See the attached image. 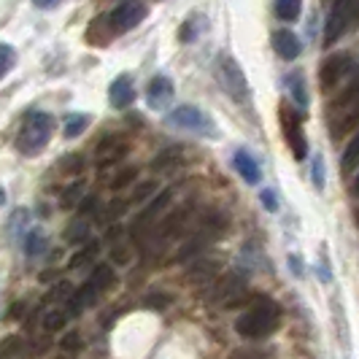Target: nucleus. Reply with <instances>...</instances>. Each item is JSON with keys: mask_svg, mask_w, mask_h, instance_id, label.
<instances>
[{"mask_svg": "<svg viewBox=\"0 0 359 359\" xmlns=\"http://www.w3.org/2000/svg\"><path fill=\"white\" fill-rule=\"evenodd\" d=\"M54 135V116L52 114H46V111H27L25 116H22V125H19V133H17V151L22 157H38L49 141H52Z\"/></svg>", "mask_w": 359, "mask_h": 359, "instance_id": "obj_1", "label": "nucleus"}, {"mask_svg": "<svg viewBox=\"0 0 359 359\" xmlns=\"http://www.w3.org/2000/svg\"><path fill=\"white\" fill-rule=\"evenodd\" d=\"M278 324H281V308L268 297H259L246 313L235 319V332L246 341H259V338L273 335Z\"/></svg>", "mask_w": 359, "mask_h": 359, "instance_id": "obj_2", "label": "nucleus"}, {"mask_svg": "<svg viewBox=\"0 0 359 359\" xmlns=\"http://www.w3.org/2000/svg\"><path fill=\"white\" fill-rule=\"evenodd\" d=\"M214 76L216 81H219V87L224 90L227 97H233L235 103H241V106H246L249 103V97H252V90H249V81H246V73L243 68L238 65V60H235L233 54H219L214 62Z\"/></svg>", "mask_w": 359, "mask_h": 359, "instance_id": "obj_3", "label": "nucleus"}, {"mask_svg": "<svg viewBox=\"0 0 359 359\" xmlns=\"http://www.w3.org/2000/svg\"><path fill=\"white\" fill-rule=\"evenodd\" d=\"M168 125L200 138H216V122L198 106H179L168 114Z\"/></svg>", "mask_w": 359, "mask_h": 359, "instance_id": "obj_4", "label": "nucleus"}, {"mask_svg": "<svg viewBox=\"0 0 359 359\" xmlns=\"http://www.w3.org/2000/svg\"><path fill=\"white\" fill-rule=\"evenodd\" d=\"M357 6L359 0H335V6L330 8V17L324 25V46L338 43L357 22Z\"/></svg>", "mask_w": 359, "mask_h": 359, "instance_id": "obj_5", "label": "nucleus"}, {"mask_svg": "<svg viewBox=\"0 0 359 359\" xmlns=\"http://www.w3.org/2000/svg\"><path fill=\"white\" fill-rule=\"evenodd\" d=\"M146 14H149L146 3H141V0H125V3H119L111 14H106V22L114 36H122V33L135 30L146 19Z\"/></svg>", "mask_w": 359, "mask_h": 359, "instance_id": "obj_6", "label": "nucleus"}, {"mask_svg": "<svg viewBox=\"0 0 359 359\" xmlns=\"http://www.w3.org/2000/svg\"><path fill=\"white\" fill-rule=\"evenodd\" d=\"M246 292V278L241 276V273H222V276H216L211 289H208V303H214V306H238V300H241V294Z\"/></svg>", "mask_w": 359, "mask_h": 359, "instance_id": "obj_7", "label": "nucleus"}, {"mask_svg": "<svg viewBox=\"0 0 359 359\" xmlns=\"http://www.w3.org/2000/svg\"><path fill=\"white\" fill-rule=\"evenodd\" d=\"M278 116H281V133H284V138H287V146H289V151H292V157H294V160H306L308 138H306L303 125H300L297 111L292 106H281Z\"/></svg>", "mask_w": 359, "mask_h": 359, "instance_id": "obj_8", "label": "nucleus"}, {"mask_svg": "<svg viewBox=\"0 0 359 359\" xmlns=\"http://www.w3.org/2000/svg\"><path fill=\"white\" fill-rule=\"evenodd\" d=\"M351 71H354V60H351V54H332V57H327L322 65V71H319L322 90L330 92L332 87H338Z\"/></svg>", "mask_w": 359, "mask_h": 359, "instance_id": "obj_9", "label": "nucleus"}, {"mask_svg": "<svg viewBox=\"0 0 359 359\" xmlns=\"http://www.w3.org/2000/svg\"><path fill=\"white\" fill-rule=\"evenodd\" d=\"M127 154H130V144L122 135H106V138L97 141L95 162H97V168H111V165L125 160Z\"/></svg>", "mask_w": 359, "mask_h": 359, "instance_id": "obj_10", "label": "nucleus"}, {"mask_svg": "<svg viewBox=\"0 0 359 359\" xmlns=\"http://www.w3.org/2000/svg\"><path fill=\"white\" fill-rule=\"evenodd\" d=\"M173 97H176L173 79L165 76V73H157V76L149 81V87H146V103H149V108H151V111H165V108L173 103Z\"/></svg>", "mask_w": 359, "mask_h": 359, "instance_id": "obj_11", "label": "nucleus"}, {"mask_svg": "<svg viewBox=\"0 0 359 359\" xmlns=\"http://www.w3.org/2000/svg\"><path fill=\"white\" fill-rule=\"evenodd\" d=\"M108 103L114 108H119V111L135 103V84H133V76L130 73H122V76H116L111 81V87H108Z\"/></svg>", "mask_w": 359, "mask_h": 359, "instance_id": "obj_12", "label": "nucleus"}, {"mask_svg": "<svg viewBox=\"0 0 359 359\" xmlns=\"http://www.w3.org/2000/svg\"><path fill=\"white\" fill-rule=\"evenodd\" d=\"M189 214H192V208H187V205H179V208L168 211V216L162 219L160 227H157V235H160L162 241L181 235L184 233V227H187V222H189Z\"/></svg>", "mask_w": 359, "mask_h": 359, "instance_id": "obj_13", "label": "nucleus"}, {"mask_svg": "<svg viewBox=\"0 0 359 359\" xmlns=\"http://www.w3.org/2000/svg\"><path fill=\"white\" fill-rule=\"evenodd\" d=\"M233 168L238 170V176L246 181L249 187H257L262 181V170H259V162L254 160L246 149H238L233 154Z\"/></svg>", "mask_w": 359, "mask_h": 359, "instance_id": "obj_14", "label": "nucleus"}, {"mask_svg": "<svg viewBox=\"0 0 359 359\" xmlns=\"http://www.w3.org/2000/svg\"><path fill=\"white\" fill-rule=\"evenodd\" d=\"M273 49H276V54H278L281 60L292 62V60L300 57L303 43H300L297 33H292V30H276V33H273Z\"/></svg>", "mask_w": 359, "mask_h": 359, "instance_id": "obj_15", "label": "nucleus"}, {"mask_svg": "<svg viewBox=\"0 0 359 359\" xmlns=\"http://www.w3.org/2000/svg\"><path fill=\"white\" fill-rule=\"evenodd\" d=\"M224 230H227V216L222 214V211H216V208L205 211V216L200 219V235H205L208 241L211 238H222Z\"/></svg>", "mask_w": 359, "mask_h": 359, "instance_id": "obj_16", "label": "nucleus"}, {"mask_svg": "<svg viewBox=\"0 0 359 359\" xmlns=\"http://www.w3.org/2000/svg\"><path fill=\"white\" fill-rule=\"evenodd\" d=\"M90 281L95 284V289H97L100 294H106V292H111V289L116 287L119 278H116V273H114L111 265H95V268H92Z\"/></svg>", "mask_w": 359, "mask_h": 359, "instance_id": "obj_17", "label": "nucleus"}, {"mask_svg": "<svg viewBox=\"0 0 359 359\" xmlns=\"http://www.w3.org/2000/svg\"><path fill=\"white\" fill-rule=\"evenodd\" d=\"M97 252H100V243L97 241H84V246L79 249V252L71 257V262H68V268L71 270H81V268H87V265H92L95 262V257H97Z\"/></svg>", "mask_w": 359, "mask_h": 359, "instance_id": "obj_18", "label": "nucleus"}, {"mask_svg": "<svg viewBox=\"0 0 359 359\" xmlns=\"http://www.w3.org/2000/svg\"><path fill=\"white\" fill-rule=\"evenodd\" d=\"M181 162H184V151H181L179 146H168L165 151H160L154 157L151 168L154 170H176V168H181Z\"/></svg>", "mask_w": 359, "mask_h": 359, "instance_id": "obj_19", "label": "nucleus"}, {"mask_svg": "<svg viewBox=\"0 0 359 359\" xmlns=\"http://www.w3.org/2000/svg\"><path fill=\"white\" fill-rule=\"evenodd\" d=\"M49 252V238L43 230H27V238H25V254L30 257V259H36V257H43V254Z\"/></svg>", "mask_w": 359, "mask_h": 359, "instance_id": "obj_20", "label": "nucleus"}, {"mask_svg": "<svg viewBox=\"0 0 359 359\" xmlns=\"http://www.w3.org/2000/svg\"><path fill=\"white\" fill-rule=\"evenodd\" d=\"M111 38H114V33H111V27H108L106 17H97L90 27H87V41H90L92 46H108Z\"/></svg>", "mask_w": 359, "mask_h": 359, "instance_id": "obj_21", "label": "nucleus"}, {"mask_svg": "<svg viewBox=\"0 0 359 359\" xmlns=\"http://www.w3.org/2000/svg\"><path fill=\"white\" fill-rule=\"evenodd\" d=\"M92 125L90 114H68L62 122V135L65 138H79L81 133H87V127Z\"/></svg>", "mask_w": 359, "mask_h": 359, "instance_id": "obj_22", "label": "nucleus"}, {"mask_svg": "<svg viewBox=\"0 0 359 359\" xmlns=\"http://www.w3.org/2000/svg\"><path fill=\"white\" fill-rule=\"evenodd\" d=\"M203 30H205V17H203V14H195V17H189L181 25L179 41L181 43H192V41H198Z\"/></svg>", "mask_w": 359, "mask_h": 359, "instance_id": "obj_23", "label": "nucleus"}, {"mask_svg": "<svg viewBox=\"0 0 359 359\" xmlns=\"http://www.w3.org/2000/svg\"><path fill=\"white\" fill-rule=\"evenodd\" d=\"M287 90L292 95V100L297 103L300 108L308 106V90H306V79L303 73H289L287 76Z\"/></svg>", "mask_w": 359, "mask_h": 359, "instance_id": "obj_24", "label": "nucleus"}, {"mask_svg": "<svg viewBox=\"0 0 359 359\" xmlns=\"http://www.w3.org/2000/svg\"><path fill=\"white\" fill-rule=\"evenodd\" d=\"M87 238H90V222H87V219H81V216H79V219H73L71 224L65 227V241L73 243V246H81Z\"/></svg>", "mask_w": 359, "mask_h": 359, "instance_id": "obj_25", "label": "nucleus"}, {"mask_svg": "<svg viewBox=\"0 0 359 359\" xmlns=\"http://www.w3.org/2000/svg\"><path fill=\"white\" fill-rule=\"evenodd\" d=\"M81 195H84V181H71V184L62 189V195H60V208L73 211V208L79 205Z\"/></svg>", "mask_w": 359, "mask_h": 359, "instance_id": "obj_26", "label": "nucleus"}, {"mask_svg": "<svg viewBox=\"0 0 359 359\" xmlns=\"http://www.w3.org/2000/svg\"><path fill=\"white\" fill-rule=\"evenodd\" d=\"M219 262H211L208 257H203V254H198L195 257V262L189 265V273H192V278H211V276H216L219 273Z\"/></svg>", "mask_w": 359, "mask_h": 359, "instance_id": "obj_27", "label": "nucleus"}, {"mask_svg": "<svg viewBox=\"0 0 359 359\" xmlns=\"http://www.w3.org/2000/svg\"><path fill=\"white\" fill-rule=\"evenodd\" d=\"M300 11H303V0H276V14L284 22L300 19Z\"/></svg>", "mask_w": 359, "mask_h": 359, "instance_id": "obj_28", "label": "nucleus"}, {"mask_svg": "<svg viewBox=\"0 0 359 359\" xmlns=\"http://www.w3.org/2000/svg\"><path fill=\"white\" fill-rule=\"evenodd\" d=\"M135 181H138V168H119L116 176L111 179V189L114 192H122L127 187H133Z\"/></svg>", "mask_w": 359, "mask_h": 359, "instance_id": "obj_29", "label": "nucleus"}, {"mask_svg": "<svg viewBox=\"0 0 359 359\" xmlns=\"http://www.w3.org/2000/svg\"><path fill=\"white\" fill-rule=\"evenodd\" d=\"M357 157H359V138H351L341 157V168L346 176H351V173L357 170Z\"/></svg>", "mask_w": 359, "mask_h": 359, "instance_id": "obj_30", "label": "nucleus"}, {"mask_svg": "<svg viewBox=\"0 0 359 359\" xmlns=\"http://www.w3.org/2000/svg\"><path fill=\"white\" fill-rule=\"evenodd\" d=\"M157 195V181H141V184H135V189H133V195H130V203H135V205H141L146 200H151Z\"/></svg>", "mask_w": 359, "mask_h": 359, "instance_id": "obj_31", "label": "nucleus"}, {"mask_svg": "<svg viewBox=\"0 0 359 359\" xmlns=\"http://www.w3.org/2000/svg\"><path fill=\"white\" fill-rule=\"evenodd\" d=\"M68 319H71V316H68L65 311L54 308V311H49V313H43V322L41 324H43V330H46V332H60V330L68 324Z\"/></svg>", "mask_w": 359, "mask_h": 359, "instance_id": "obj_32", "label": "nucleus"}, {"mask_svg": "<svg viewBox=\"0 0 359 359\" xmlns=\"http://www.w3.org/2000/svg\"><path fill=\"white\" fill-rule=\"evenodd\" d=\"M19 354H27L25 341L19 335H8L0 341V357H19Z\"/></svg>", "mask_w": 359, "mask_h": 359, "instance_id": "obj_33", "label": "nucleus"}, {"mask_svg": "<svg viewBox=\"0 0 359 359\" xmlns=\"http://www.w3.org/2000/svg\"><path fill=\"white\" fill-rule=\"evenodd\" d=\"M14 65H17V52H14V46L0 43V81L14 71Z\"/></svg>", "mask_w": 359, "mask_h": 359, "instance_id": "obj_34", "label": "nucleus"}, {"mask_svg": "<svg viewBox=\"0 0 359 359\" xmlns=\"http://www.w3.org/2000/svg\"><path fill=\"white\" fill-rule=\"evenodd\" d=\"M57 170H62V173H81L84 170V157L81 154H65L62 160L57 162Z\"/></svg>", "mask_w": 359, "mask_h": 359, "instance_id": "obj_35", "label": "nucleus"}, {"mask_svg": "<svg viewBox=\"0 0 359 359\" xmlns=\"http://www.w3.org/2000/svg\"><path fill=\"white\" fill-rule=\"evenodd\" d=\"M71 292H73L71 281H60V284H54V287L49 289L46 300H49V303H65V300L71 297Z\"/></svg>", "mask_w": 359, "mask_h": 359, "instance_id": "obj_36", "label": "nucleus"}, {"mask_svg": "<svg viewBox=\"0 0 359 359\" xmlns=\"http://www.w3.org/2000/svg\"><path fill=\"white\" fill-rule=\"evenodd\" d=\"M125 211H127V203H125V200H122V198H114L106 205V211H103V219H106V222H116L119 216H125Z\"/></svg>", "mask_w": 359, "mask_h": 359, "instance_id": "obj_37", "label": "nucleus"}, {"mask_svg": "<svg viewBox=\"0 0 359 359\" xmlns=\"http://www.w3.org/2000/svg\"><path fill=\"white\" fill-rule=\"evenodd\" d=\"M81 346H84V341H81V335H79V332H65V338L60 341V348H62V351H68V354L81 351Z\"/></svg>", "mask_w": 359, "mask_h": 359, "instance_id": "obj_38", "label": "nucleus"}, {"mask_svg": "<svg viewBox=\"0 0 359 359\" xmlns=\"http://www.w3.org/2000/svg\"><path fill=\"white\" fill-rule=\"evenodd\" d=\"M165 306H170V294H162V292H154L144 300V308H151V311H160Z\"/></svg>", "mask_w": 359, "mask_h": 359, "instance_id": "obj_39", "label": "nucleus"}, {"mask_svg": "<svg viewBox=\"0 0 359 359\" xmlns=\"http://www.w3.org/2000/svg\"><path fill=\"white\" fill-rule=\"evenodd\" d=\"M79 214L81 216H92L95 214V208H97V198L95 195H81V200H79Z\"/></svg>", "mask_w": 359, "mask_h": 359, "instance_id": "obj_40", "label": "nucleus"}, {"mask_svg": "<svg viewBox=\"0 0 359 359\" xmlns=\"http://www.w3.org/2000/svg\"><path fill=\"white\" fill-rule=\"evenodd\" d=\"M313 184H316V189H324V160L322 157L313 160Z\"/></svg>", "mask_w": 359, "mask_h": 359, "instance_id": "obj_41", "label": "nucleus"}, {"mask_svg": "<svg viewBox=\"0 0 359 359\" xmlns=\"http://www.w3.org/2000/svg\"><path fill=\"white\" fill-rule=\"evenodd\" d=\"M262 203H265V208H268L270 214L278 211V200H276V195H273V189H265V192H262Z\"/></svg>", "mask_w": 359, "mask_h": 359, "instance_id": "obj_42", "label": "nucleus"}, {"mask_svg": "<svg viewBox=\"0 0 359 359\" xmlns=\"http://www.w3.org/2000/svg\"><path fill=\"white\" fill-rule=\"evenodd\" d=\"M25 311H27V303H25V300H22V303H14L11 311H8V319H11V322H17V319L25 316Z\"/></svg>", "mask_w": 359, "mask_h": 359, "instance_id": "obj_43", "label": "nucleus"}, {"mask_svg": "<svg viewBox=\"0 0 359 359\" xmlns=\"http://www.w3.org/2000/svg\"><path fill=\"white\" fill-rule=\"evenodd\" d=\"M114 262L127 265V262H130V252H127V249H122V246H114Z\"/></svg>", "mask_w": 359, "mask_h": 359, "instance_id": "obj_44", "label": "nucleus"}, {"mask_svg": "<svg viewBox=\"0 0 359 359\" xmlns=\"http://www.w3.org/2000/svg\"><path fill=\"white\" fill-rule=\"evenodd\" d=\"M62 0H33V6L36 8H43V11H49V8H54V6H60Z\"/></svg>", "mask_w": 359, "mask_h": 359, "instance_id": "obj_45", "label": "nucleus"}, {"mask_svg": "<svg viewBox=\"0 0 359 359\" xmlns=\"http://www.w3.org/2000/svg\"><path fill=\"white\" fill-rule=\"evenodd\" d=\"M6 203V192H3V187H0V205Z\"/></svg>", "mask_w": 359, "mask_h": 359, "instance_id": "obj_46", "label": "nucleus"}]
</instances>
